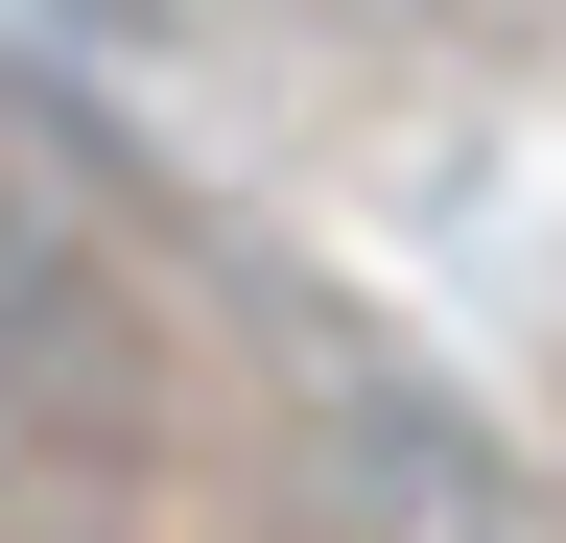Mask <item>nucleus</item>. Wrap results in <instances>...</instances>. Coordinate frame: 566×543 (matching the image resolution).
<instances>
[{
  "mask_svg": "<svg viewBox=\"0 0 566 543\" xmlns=\"http://www.w3.org/2000/svg\"><path fill=\"white\" fill-rule=\"evenodd\" d=\"M71 24H118V0H71Z\"/></svg>",
  "mask_w": 566,
  "mask_h": 543,
  "instance_id": "obj_1",
  "label": "nucleus"
}]
</instances>
